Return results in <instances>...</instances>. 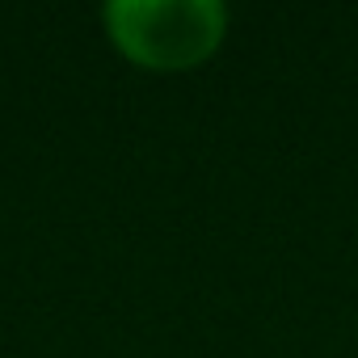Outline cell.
<instances>
[{
	"instance_id": "cell-1",
	"label": "cell",
	"mask_w": 358,
	"mask_h": 358,
	"mask_svg": "<svg viewBox=\"0 0 358 358\" xmlns=\"http://www.w3.org/2000/svg\"><path fill=\"white\" fill-rule=\"evenodd\" d=\"M114 47L152 72H182L215 55L228 9L215 0H114L106 9Z\"/></svg>"
}]
</instances>
